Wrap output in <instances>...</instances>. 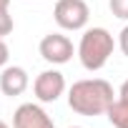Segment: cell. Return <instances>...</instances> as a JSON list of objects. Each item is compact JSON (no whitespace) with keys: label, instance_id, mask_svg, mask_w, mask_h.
<instances>
[{"label":"cell","instance_id":"e0dca14e","mask_svg":"<svg viewBox=\"0 0 128 128\" xmlns=\"http://www.w3.org/2000/svg\"><path fill=\"white\" fill-rule=\"evenodd\" d=\"M123 128H128V123H126V126H123Z\"/></svg>","mask_w":128,"mask_h":128},{"label":"cell","instance_id":"7a4b0ae2","mask_svg":"<svg viewBox=\"0 0 128 128\" xmlns=\"http://www.w3.org/2000/svg\"><path fill=\"white\" fill-rule=\"evenodd\" d=\"M116 50V40L106 28H88L78 43V58L86 70H100Z\"/></svg>","mask_w":128,"mask_h":128},{"label":"cell","instance_id":"9a60e30c","mask_svg":"<svg viewBox=\"0 0 128 128\" xmlns=\"http://www.w3.org/2000/svg\"><path fill=\"white\" fill-rule=\"evenodd\" d=\"M0 128H10V126H8V123H5V120H0Z\"/></svg>","mask_w":128,"mask_h":128},{"label":"cell","instance_id":"8fae6325","mask_svg":"<svg viewBox=\"0 0 128 128\" xmlns=\"http://www.w3.org/2000/svg\"><path fill=\"white\" fill-rule=\"evenodd\" d=\"M8 58H10V48H8L5 38H0V68L8 66Z\"/></svg>","mask_w":128,"mask_h":128},{"label":"cell","instance_id":"52a82bcc","mask_svg":"<svg viewBox=\"0 0 128 128\" xmlns=\"http://www.w3.org/2000/svg\"><path fill=\"white\" fill-rule=\"evenodd\" d=\"M30 86V78H28V70L20 68V66H5L3 73H0V90L8 98H18L28 90Z\"/></svg>","mask_w":128,"mask_h":128},{"label":"cell","instance_id":"3957f363","mask_svg":"<svg viewBox=\"0 0 128 128\" xmlns=\"http://www.w3.org/2000/svg\"><path fill=\"white\" fill-rule=\"evenodd\" d=\"M53 18L63 30H83L90 20V8L86 0H58Z\"/></svg>","mask_w":128,"mask_h":128},{"label":"cell","instance_id":"6da1fadb","mask_svg":"<svg viewBox=\"0 0 128 128\" xmlns=\"http://www.w3.org/2000/svg\"><path fill=\"white\" fill-rule=\"evenodd\" d=\"M113 100H116L113 86L103 78L76 80L68 88V106L78 116H106Z\"/></svg>","mask_w":128,"mask_h":128},{"label":"cell","instance_id":"30bf717a","mask_svg":"<svg viewBox=\"0 0 128 128\" xmlns=\"http://www.w3.org/2000/svg\"><path fill=\"white\" fill-rule=\"evenodd\" d=\"M13 33V15L10 10H0V38H5Z\"/></svg>","mask_w":128,"mask_h":128},{"label":"cell","instance_id":"5bb4252c","mask_svg":"<svg viewBox=\"0 0 128 128\" xmlns=\"http://www.w3.org/2000/svg\"><path fill=\"white\" fill-rule=\"evenodd\" d=\"M0 10H10V0H0Z\"/></svg>","mask_w":128,"mask_h":128},{"label":"cell","instance_id":"8992f818","mask_svg":"<svg viewBox=\"0 0 128 128\" xmlns=\"http://www.w3.org/2000/svg\"><path fill=\"white\" fill-rule=\"evenodd\" d=\"M13 128H55V123L38 103H23L13 113Z\"/></svg>","mask_w":128,"mask_h":128},{"label":"cell","instance_id":"9c48e42d","mask_svg":"<svg viewBox=\"0 0 128 128\" xmlns=\"http://www.w3.org/2000/svg\"><path fill=\"white\" fill-rule=\"evenodd\" d=\"M108 8L118 20H128V0H108Z\"/></svg>","mask_w":128,"mask_h":128},{"label":"cell","instance_id":"4fadbf2b","mask_svg":"<svg viewBox=\"0 0 128 128\" xmlns=\"http://www.w3.org/2000/svg\"><path fill=\"white\" fill-rule=\"evenodd\" d=\"M118 98L128 103V80H123V86H120V90H118Z\"/></svg>","mask_w":128,"mask_h":128},{"label":"cell","instance_id":"2e32d148","mask_svg":"<svg viewBox=\"0 0 128 128\" xmlns=\"http://www.w3.org/2000/svg\"><path fill=\"white\" fill-rule=\"evenodd\" d=\"M70 128H80V126H70Z\"/></svg>","mask_w":128,"mask_h":128},{"label":"cell","instance_id":"ba28073f","mask_svg":"<svg viewBox=\"0 0 128 128\" xmlns=\"http://www.w3.org/2000/svg\"><path fill=\"white\" fill-rule=\"evenodd\" d=\"M106 116H108L110 126L123 128V126L128 123V103H126V100H120V98H116V100L110 103V108L106 110Z\"/></svg>","mask_w":128,"mask_h":128},{"label":"cell","instance_id":"277c9868","mask_svg":"<svg viewBox=\"0 0 128 128\" xmlns=\"http://www.w3.org/2000/svg\"><path fill=\"white\" fill-rule=\"evenodd\" d=\"M38 50H40L43 60L53 63V66H63V63H68V60L73 58V53H78V50L73 48L70 38L63 35V33H48V35L40 40Z\"/></svg>","mask_w":128,"mask_h":128},{"label":"cell","instance_id":"7c38bea8","mask_svg":"<svg viewBox=\"0 0 128 128\" xmlns=\"http://www.w3.org/2000/svg\"><path fill=\"white\" fill-rule=\"evenodd\" d=\"M118 48L123 50V55L128 58V25L120 30V35H118Z\"/></svg>","mask_w":128,"mask_h":128},{"label":"cell","instance_id":"5b68a950","mask_svg":"<svg viewBox=\"0 0 128 128\" xmlns=\"http://www.w3.org/2000/svg\"><path fill=\"white\" fill-rule=\"evenodd\" d=\"M33 93L40 103H55L63 93H66V78L60 70H43L33 80Z\"/></svg>","mask_w":128,"mask_h":128}]
</instances>
